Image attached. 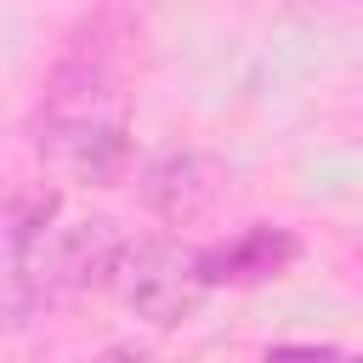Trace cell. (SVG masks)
Here are the masks:
<instances>
[{
	"label": "cell",
	"mask_w": 363,
	"mask_h": 363,
	"mask_svg": "<svg viewBox=\"0 0 363 363\" xmlns=\"http://www.w3.org/2000/svg\"><path fill=\"white\" fill-rule=\"evenodd\" d=\"M125 227L113 216H74V221H34L17 233V261L28 272V284L40 289V301L51 295H79V289H96L108 284L119 250H125Z\"/></svg>",
	"instance_id": "1"
},
{
	"label": "cell",
	"mask_w": 363,
	"mask_h": 363,
	"mask_svg": "<svg viewBox=\"0 0 363 363\" xmlns=\"http://www.w3.org/2000/svg\"><path fill=\"white\" fill-rule=\"evenodd\" d=\"M113 295L153 329H176L199 312L204 301V278L193 250H182L176 238H125L113 272H108Z\"/></svg>",
	"instance_id": "2"
},
{
	"label": "cell",
	"mask_w": 363,
	"mask_h": 363,
	"mask_svg": "<svg viewBox=\"0 0 363 363\" xmlns=\"http://www.w3.org/2000/svg\"><path fill=\"white\" fill-rule=\"evenodd\" d=\"M221 199H227V164H221L216 153H199V147L164 153V159L147 164V176H142V204H147L159 221H170V227L210 221Z\"/></svg>",
	"instance_id": "3"
},
{
	"label": "cell",
	"mask_w": 363,
	"mask_h": 363,
	"mask_svg": "<svg viewBox=\"0 0 363 363\" xmlns=\"http://www.w3.org/2000/svg\"><path fill=\"white\" fill-rule=\"evenodd\" d=\"M34 147L68 182L113 187V182L130 176V125L125 119H102V125H34Z\"/></svg>",
	"instance_id": "4"
},
{
	"label": "cell",
	"mask_w": 363,
	"mask_h": 363,
	"mask_svg": "<svg viewBox=\"0 0 363 363\" xmlns=\"http://www.w3.org/2000/svg\"><path fill=\"white\" fill-rule=\"evenodd\" d=\"M295 255H301V238L284 233V227H250V233H238L216 250H193L204 289L210 284H267V278L289 272Z\"/></svg>",
	"instance_id": "5"
},
{
	"label": "cell",
	"mask_w": 363,
	"mask_h": 363,
	"mask_svg": "<svg viewBox=\"0 0 363 363\" xmlns=\"http://www.w3.org/2000/svg\"><path fill=\"white\" fill-rule=\"evenodd\" d=\"M34 312H40V289L28 284V272H23V261H17V250H0V335L28 329V323H34Z\"/></svg>",
	"instance_id": "6"
}]
</instances>
